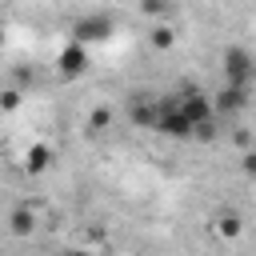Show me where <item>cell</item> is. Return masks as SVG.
Masks as SVG:
<instances>
[{
  "label": "cell",
  "instance_id": "7",
  "mask_svg": "<svg viewBox=\"0 0 256 256\" xmlns=\"http://www.w3.org/2000/svg\"><path fill=\"white\" fill-rule=\"evenodd\" d=\"M128 120H132L136 128H152V120H156V100H136L132 112H128Z\"/></svg>",
  "mask_w": 256,
  "mask_h": 256
},
{
  "label": "cell",
  "instance_id": "12",
  "mask_svg": "<svg viewBox=\"0 0 256 256\" xmlns=\"http://www.w3.org/2000/svg\"><path fill=\"white\" fill-rule=\"evenodd\" d=\"M144 12H152V16L156 12H168V0H144Z\"/></svg>",
  "mask_w": 256,
  "mask_h": 256
},
{
  "label": "cell",
  "instance_id": "13",
  "mask_svg": "<svg viewBox=\"0 0 256 256\" xmlns=\"http://www.w3.org/2000/svg\"><path fill=\"white\" fill-rule=\"evenodd\" d=\"M240 168H244V176H256V152H244V164Z\"/></svg>",
  "mask_w": 256,
  "mask_h": 256
},
{
  "label": "cell",
  "instance_id": "2",
  "mask_svg": "<svg viewBox=\"0 0 256 256\" xmlns=\"http://www.w3.org/2000/svg\"><path fill=\"white\" fill-rule=\"evenodd\" d=\"M56 72H60L64 80H80V76L88 72V44L68 40V44L60 48V56H56Z\"/></svg>",
  "mask_w": 256,
  "mask_h": 256
},
{
  "label": "cell",
  "instance_id": "14",
  "mask_svg": "<svg viewBox=\"0 0 256 256\" xmlns=\"http://www.w3.org/2000/svg\"><path fill=\"white\" fill-rule=\"evenodd\" d=\"M0 48H4V28H0Z\"/></svg>",
  "mask_w": 256,
  "mask_h": 256
},
{
  "label": "cell",
  "instance_id": "11",
  "mask_svg": "<svg viewBox=\"0 0 256 256\" xmlns=\"http://www.w3.org/2000/svg\"><path fill=\"white\" fill-rule=\"evenodd\" d=\"M16 108H20V92H16V88L0 92V112H16Z\"/></svg>",
  "mask_w": 256,
  "mask_h": 256
},
{
  "label": "cell",
  "instance_id": "10",
  "mask_svg": "<svg viewBox=\"0 0 256 256\" xmlns=\"http://www.w3.org/2000/svg\"><path fill=\"white\" fill-rule=\"evenodd\" d=\"M108 124H112V112H108V108H96V112L88 116V128H92V132H104Z\"/></svg>",
  "mask_w": 256,
  "mask_h": 256
},
{
  "label": "cell",
  "instance_id": "9",
  "mask_svg": "<svg viewBox=\"0 0 256 256\" xmlns=\"http://www.w3.org/2000/svg\"><path fill=\"white\" fill-rule=\"evenodd\" d=\"M216 232H220V236H236V232H240V216H236V212L216 216Z\"/></svg>",
  "mask_w": 256,
  "mask_h": 256
},
{
  "label": "cell",
  "instance_id": "4",
  "mask_svg": "<svg viewBox=\"0 0 256 256\" xmlns=\"http://www.w3.org/2000/svg\"><path fill=\"white\" fill-rule=\"evenodd\" d=\"M212 104H216V112H240V108L248 104V88H244V84H224Z\"/></svg>",
  "mask_w": 256,
  "mask_h": 256
},
{
  "label": "cell",
  "instance_id": "3",
  "mask_svg": "<svg viewBox=\"0 0 256 256\" xmlns=\"http://www.w3.org/2000/svg\"><path fill=\"white\" fill-rule=\"evenodd\" d=\"M112 36V20L108 16H80L72 24V36L68 40H80V44H104Z\"/></svg>",
  "mask_w": 256,
  "mask_h": 256
},
{
  "label": "cell",
  "instance_id": "1",
  "mask_svg": "<svg viewBox=\"0 0 256 256\" xmlns=\"http://www.w3.org/2000/svg\"><path fill=\"white\" fill-rule=\"evenodd\" d=\"M220 72H224V84H244L252 88L256 84V56L244 48V44H228L220 52Z\"/></svg>",
  "mask_w": 256,
  "mask_h": 256
},
{
  "label": "cell",
  "instance_id": "5",
  "mask_svg": "<svg viewBox=\"0 0 256 256\" xmlns=\"http://www.w3.org/2000/svg\"><path fill=\"white\" fill-rule=\"evenodd\" d=\"M48 164H52V148H48V144H32V148L24 152V172L40 176V172H48Z\"/></svg>",
  "mask_w": 256,
  "mask_h": 256
},
{
  "label": "cell",
  "instance_id": "8",
  "mask_svg": "<svg viewBox=\"0 0 256 256\" xmlns=\"http://www.w3.org/2000/svg\"><path fill=\"white\" fill-rule=\"evenodd\" d=\"M148 44H152V48H160V52H168V48L176 44V32H172L168 24H156V28L148 32Z\"/></svg>",
  "mask_w": 256,
  "mask_h": 256
},
{
  "label": "cell",
  "instance_id": "6",
  "mask_svg": "<svg viewBox=\"0 0 256 256\" xmlns=\"http://www.w3.org/2000/svg\"><path fill=\"white\" fill-rule=\"evenodd\" d=\"M8 228H12L16 236H28V232L36 228V212H32L28 204H20V208H12V216H8Z\"/></svg>",
  "mask_w": 256,
  "mask_h": 256
}]
</instances>
